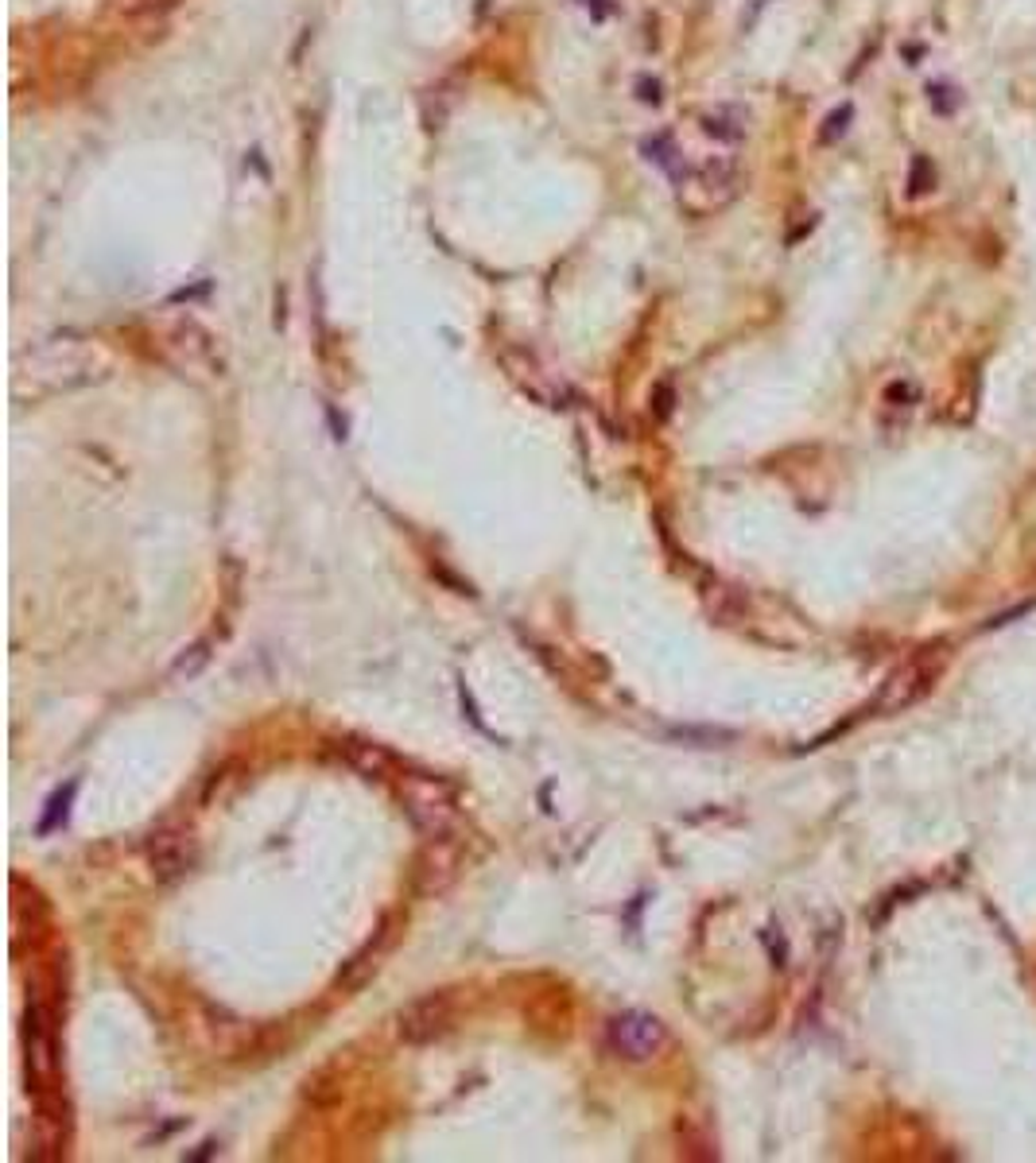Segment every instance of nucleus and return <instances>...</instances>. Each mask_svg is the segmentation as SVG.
<instances>
[{
  "mask_svg": "<svg viewBox=\"0 0 1036 1163\" xmlns=\"http://www.w3.org/2000/svg\"><path fill=\"white\" fill-rule=\"evenodd\" d=\"M668 1024L653 1013H621L606 1024V1047L621 1063H653L668 1051Z\"/></svg>",
  "mask_w": 1036,
  "mask_h": 1163,
  "instance_id": "obj_1",
  "label": "nucleus"
},
{
  "mask_svg": "<svg viewBox=\"0 0 1036 1163\" xmlns=\"http://www.w3.org/2000/svg\"><path fill=\"white\" fill-rule=\"evenodd\" d=\"M451 1020H455V997L447 990L424 993V997H416L412 1005L400 1009V1016H396V1036L405 1043H416V1047H420V1043L447 1036Z\"/></svg>",
  "mask_w": 1036,
  "mask_h": 1163,
  "instance_id": "obj_2",
  "label": "nucleus"
},
{
  "mask_svg": "<svg viewBox=\"0 0 1036 1163\" xmlns=\"http://www.w3.org/2000/svg\"><path fill=\"white\" fill-rule=\"evenodd\" d=\"M405 807H408V815L416 818V826H424L428 834H435V842L455 826V818H458L451 792L439 788V784H431V780H412V784H408Z\"/></svg>",
  "mask_w": 1036,
  "mask_h": 1163,
  "instance_id": "obj_3",
  "label": "nucleus"
},
{
  "mask_svg": "<svg viewBox=\"0 0 1036 1163\" xmlns=\"http://www.w3.org/2000/svg\"><path fill=\"white\" fill-rule=\"evenodd\" d=\"M148 861H152L155 881H179L195 868V842L187 830H159L148 842Z\"/></svg>",
  "mask_w": 1036,
  "mask_h": 1163,
  "instance_id": "obj_4",
  "label": "nucleus"
},
{
  "mask_svg": "<svg viewBox=\"0 0 1036 1163\" xmlns=\"http://www.w3.org/2000/svg\"><path fill=\"white\" fill-rule=\"evenodd\" d=\"M935 664L924 656V660H916V664H909V668L893 671L889 675V683H885L882 698H878V710H885V714H893V710H905V706H912L916 698H924L928 694V687H932L935 679Z\"/></svg>",
  "mask_w": 1036,
  "mask_h": 1163,
  "instance_id": "obj_5",
  "label": "nucleus"
},
{
  "mask_svg": "<svg viewBox=\"0 0 1036 1163\" xmlns=\"http://www.w3.org/2000/svg\"><path fill=\"white\" fill-rule=\"evenodd\" d=\"M334 748H338V757H342L346 765L354 768V772H361L365 780H388V776L396 772V757H392L388 748L373 744V741L346 737V741H338Z\"/></svg>",
  "mask_w": 1036,
  "mask_h": 1163,
  "instance_id": "obj_6",
  "label": "nucleus"
},
{
  "mask_svg": "<svg viewBox=\"0 0 1036 1163\" xmlns=\"http://www.w3.org/2000/svg\"><path fill=\"white\" fill-rule=\"evenodd\" d=\"M703 128H707L710 136H718V140H741L745 117H741L737 109H718V113H707V117H703Z\"/></svg>",
  "mask_w": 1036,
  "mask_h": 1163,
  "instance_id": "obj_7",
  "label": "nucleus"
},
{
  "mask_svg": "<svg viewBox=\"0 0 1036 1163\" xmlns=\"http://www.w3.org/2000/svg\"><path fill=\"white\" fill-rule=\"evenodd\" d=\"M935 187V167L928 155H916L909 167V183H905V191H909L912 199H920V195H928Z\"/></svg>",
  "mask_w": 1036,
  "mask_h": 1163,
  "instance_id": "obj_8",
  "label": "nucleus"
},
{
  "mask_svg": "<svg viewBox=\"0 0 1036 1163\" xmlns=\"http://www.w3.org/2000/svg\"><path fill=\"white\" fill-rule=\"evenodd\" d=\"M75 792H78V784H71L67 792H59L51 799V811H47V818L39 822V830H43V834H47V830H54L59 822H67V811H71V799H75Z\"/></svg>",
  "mask_w": 1036,
  "mask_h": 1163,
  "instance_id": "obj_9",
  "label": "nucleus"
},
{
  "mask_svg": "<svg viewBox=\"0 0 1036 1163\" xmlns=\"http://www.w3.org/2000/svg\"><path fill=\"white\" fill-rule=\"evenodd\" d=\"M850 117H854V109H850V105H838V109H834L831 117L823 121V132H819V140H823V144H831V140H838V136H842V132L850 128Z\"/></svg>",
  "mask_w": 1036,
  "mask_h": 1163,
  "instance_id": "obj_10",
  "label": "nucleus"
},
{
  "mask_svg": "<svg viewBox=\"0 0 1036 1163\" xmlns=\"http://www.w3.org/2000/svg\"><path fill=\"white\" fill-rule=\"evenodd\" d=\"M928 94H932V105L939 109V113H951V109H955V101H959L951 86H939V82H935V86H928Z\"/></svg>",
  "mask_w": 1036,
  "mask_h": 1163,
  "instance_id": "obj_11",
  "label": "nucleus"
},
{
  "mask_svg": "<svg viewBox=\"0 0 1036 1163\" xmlns=\"http://www.w3.org/2000/svg\"><path fill=\"white\" fill-rule=\"evenodd\" d=\"M171 4H179V0H128L132 12H163V8H171Z\"/></svg>",
  "mask_w": 1036,
  "mask_h": 1163,
  "instance_id": "obj_12",
  "label": "nucleus"
}]
</instances>
